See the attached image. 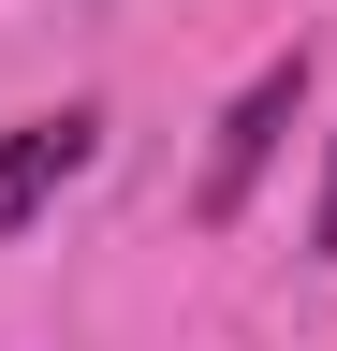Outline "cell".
<instances>
[{"mask_svg":"<svg viewBox=\"0 0 337 351\" xmlns=\"http://www.w3.org/2000/svg\"><path fill=\"white\" fill-rule=\"evenodd\" d=\"M293 103H308V44H293V59H264V73L220 103V147H205V176H191V219H205V234H220V219H249V176L279 161Z\"/></svg>","mask_w":337,"mask_h":351,"instance_id":"1","label":"cell"},{"mask_svg":"<svg viewBox=\"0 0 337 351\" xmlns=\"http://www.w3.org/2000/svg\"><path fill=\"white\" fill-rule=\"evenodd\" d=\"M323 263H337V176H323Z\"/></svg>","mask_w":337,"mask_h":351,"instance_id":"3","label":"cell"},{"mask_svg":"<svg viewBox=\"0 0 337 351\" xmlns=\"http://www.w3.org/2000/svg\"><path fill=\"white\" fill-rule=\"evenodd\" d=\"M89 147H103V117H89V103H73V117H30V132H0V234H30L59 176H89Z\"/></svg>","mask_w":337,"mask_h":351,"instance_id":"2","label":"cell"}]
</instances>
